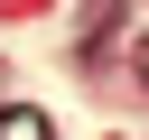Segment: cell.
I'll return each instance as SVG.
<instances>
[{
  "instance_id": "cell-1",
  "label": "cell",
  "mask_w": 149,
  "mask_h": 140,
  "mask_svg": "<svg viewBox=\"0 0 149 140\" xmlns=\"http://www.w3.org/2000/svg\"><path fill=\"white\" fill-rule=\"evenodd\" d=\"M0 140H47V112H28V103H0Z\"/></svg>"
},
{
  "instance_id": "cell-2",
  "label": "cell",
  "mask_w": 149,
  "mask_h": 140,
  "mask_svg": "<svg viewBox=\"0 0 149 140\" xmlns=\"http://www.w3.org/2000/svg\"><path fill=\"white\" fill-rule=\"evenodd\" d=\"M140 75H149V47H140Z\"/></svg>"
}]
</instances>
